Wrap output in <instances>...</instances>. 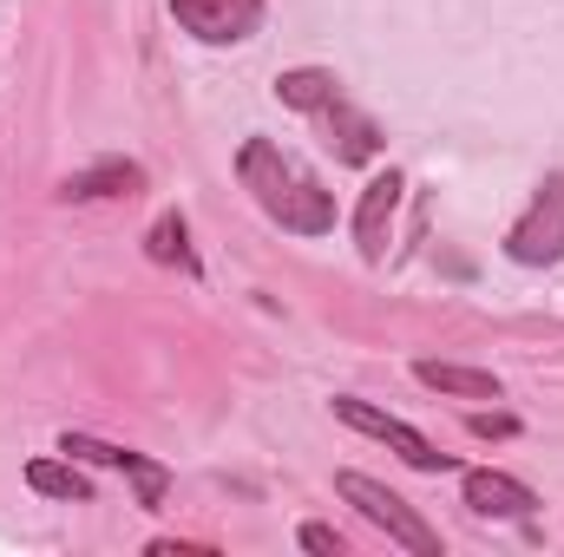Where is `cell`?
Masks as SVG:
<instances>
[{"mask_svg":"<svg viewBox=\"0 0 564 557\" xmlns=\"http://www.w3.org/2000/svg\"><path fill=\"white\" fill-rule=\"evenodd\" d=\"M237 177H243V190L263 204V217L282 223L289 237H328V230H335V190H328L295 151H282L276 139H243Z\"/></svg>","mask_w":564,"mask_h":557,"instance_id":"cell-1","label":"cell"},{"mask_svg":"<svg viewBox=\"0 0 564 557\" xmlns=\"http://www.w3.org/2000/svg\"><path fill=\"white\" fill-rule=\"evenodd\" d=\"M335 492H341L375 532H388V545H401V551H414V557H440V532L426 525L394 485H381V479H368V472H335Z\"/></svg>","mask_w":564,"mask_h":557,"instance_id":"cell-2","label":"cell"},{"mask_svg":"<svg viewBox=\"0 0 564 557\" xmlns=\"http://www.w3.org/2000/svg\"><path fill=\"white\" fill-rule=\"evenodd\" d=\"M506 256H512L519 270H552L564 256V171L539 184L532 210L506 230Z\"/></svg>","mask_w":564,"mask_h":557,"instance_id":"cell-3","label":"cell"},{"mask_svg":"<svg viewBox=\"0 0 564 557\" xmlns=\"http://www.w3.org/2000/svg\"><path fill=\"white\" fill-rule=\"evenodd\" d=\"M335 419H341V426H355V433H368V439H381V446H388V452H401L414 472H453V459L426 439L421 426L381 414V407H368V401H355V394H335Z\"/></svg>","mask_w":564,"mask_h":557,"instance_id":"cell-4","label":"cell"},{"mask_svg":"<svg viewBox=\"0 0 564 557\" xmlns=\"http://www.w3.org/2000/svg\"><path fill=\"white\" fill-rule=\"evenodd\" d=\"M171 20L204 46H237L263 26V0H171Z\"/></svg>","mask_w":564,"mask_h":557,"instance_id":"cell-5","label":"cell"},{"mask_svg":"<svg viewBox=\"0 0 564 557\" xmlns=\"http://www.w3.org/2000/svg\"><path fill=\"white\" fill-rule=\"evenodd\" d=\"M59 452H66V459H93V466H119V472L139 485V505H164L171 472H164L158 459L132 452V446H106V439H93V433H59Z\"/></svg>","mask_w":564,"mask_h":557,"instance_id":"cell-6","label":"cell"},{"mask_svg":"<svg viewBox=\"0 0 564 557\" xmlns=\"http://www.w3.org/2000/svg\"><path fill=\"white\" fill-rule=\"evenodd\" d=\"M315 119H322V132H328L335 164H375V157H381V144H388V139H381V125H375L361 106H348L341 92H335V99H328Z\"/></svg>","mask_w":564,"mask_h":557,"instance_id":"cell-7","label":"cell"},{"mask_svg":"<svg viewBox=\"0 0 564 557\" xmlns=\"http://www.w3.org/2000/svg\"><path fill=\"white\" fill-rule=\"evenodd\" d=\"M401 171H381V177H368V190H361V204H355V243H361V256L368 263H381L388 256V230H394V210H401Z\"/></svg>","mask_w":564,"mask_h":557,"instance_id":"cell-8","label":"cell"},{"mask_svg":"<svg viewBox=\"0 0 564 557\" xmlns=\"http://www.w3.org/2000/svg\"><path fill=\"white\" fill-rule=\"evenodd\" d=\"M466 505L479 518H532L539 512V492L512 472H492V466H473L466 472Z\"/></svg>","mask_w":564,"mask_h":557,"instance_id":"cell-9","label":"cell"},{"mask_svg":"<svg viewBox=\"0 0 564 557\" xmlns=\"http://www.w3.org/2000/svg\"><path fill=\"white\" fill-rule=\"evenodd\" d=\"M139 190H144V164H132V157H99V164H86V171H73V177L59 184V197H66V204L139 197Z\"/></svg>","mask_w":564,"mask_h":557,"instance_id":"cell-10","label":"cell"},{"mask_svg":"<svg viewBox=\"0 0 564 557\" xmlns=\"http://www.w3.org/2000/svg\"><path fill=\"white\" fill-rule=\"evenodd\" d=\"M414 381L433 387V394H446V401H499V394H506L499 374H486V368H459V361H414Z\"/></svg>","mask_w":564,"mask_h":557,"instance_id":"cell-11","label":"cell"},{"mask_svg":"<svg viewBox=\"0 0 564 557\" xmlns=\"http://www.w3.org/2000/svg\"><path fill=\"white\" fill-rule=\"evenodd\" d=\"M144 256H151V263H164V270L204 276V263H197V250H191V223H184V210H164V217L144 230Z\"/></svg>","mask_w":564,"mask_h":557,"instance_id":"cell-12","label":"cell"},{"mask_svg":"<svg viewBox=\"0 0 564 557\" xmlns=\"http://www.w3.org/2000/svg\"><path fill=\"white\" fill-rule=\"evenodd\" d=\"M26 485L40 499H59V505H93V479L73 466V459H33L26 466Z\"/></svg>","mask_w":564,"mask_h":557,"instance_id":"cell-13","label":"cell"},{"mask_svg":"<svg viewBox=\"0 0 564 557\" xmlns=\"http://www.w3.org/2000/svg\"><path fill=\"white\" fill-rule=\"evenodd\" d=\"M335 92H341V86H335L328 66H295V73H282L276 79V99L289 106V112H322Z\"/></svg>","mask_w":564,"mask_h":557,"instance_id":"cell-14","label":"cell"},{"mask_svg":"<svg viewBox=\"0 0 564 557\" xmlns=\"http://www.w3.org/2000/svg\"><path fill=\"white\" fill-rule=\"evenodd\" d=\"M295 545H302V551H322V557H341V532H335V525H302Z\"/></svg>","mask_w":564,"mask_h":557,"instance_id":"cell-15","label":"cell"},{"mask_svg":"<svg viewBox=\"0 0 564 557\" xmlns=\"http://www.w3.org/2000/svg\"><path fill=\"white\" fill-rule=\"evenodd\" d=\"M466 433H473V439H512V433H519V419H512V414H473V419H466Z\"/></svg>","mask_w":564,"mask_h":557,"instance_id":"cell-16","label":"cell"}]
</instances>
